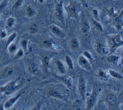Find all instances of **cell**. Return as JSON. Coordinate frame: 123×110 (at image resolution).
<instances>
[{
  "label": "cell",
  "instance_id": "cell-1",
  "mask_svg": "<svg viewBox=\"0 0 123 110\" xmlns=\"http://www.w3.org/2000/svg\"><path fill=\"white\" fill-rule=\"evenodd\" d=\"M123 41L119 35H113L108 39V45L109 50L111 52H113L118 47L122 46Z\"/></svg>",
  "mask_w": 123,
  "mask_h": 110
},
{
  "label": "cell",
  "instance_id": "cell-2",
  "mask_svg": "<svg viewBox=\"0 0 123 110\" xmlns=\"http://www.w3.org/2000/svg\"><path fill=\"white\" fill-rule=\"evenodd\" d=\"M65 10L68 17L75 18L78 14L79 5L77 3L73 1L65 7Z\"/></svg>",
  "mask_w": 123,
  "mask_h": 110
},
{
  "label": "cell",
  "instance_id": "cell-3",
  "mask_svg": "<svg viewBox=\"0 0 123 110\" xmlns=\"http://www.w3.org/2000/svg\"><path fill=\"white\" fill-rule=\"evenodd\" d=\"M17 86L18 85L16 84V81H12L8 83L5 86L1 87L0 89V91L4 94L8 95L13 92Z\"/></svg>",
  "mask_w": 123,
  "mask_h": 110
},
{
  "label": "cell",
  "instance_id": "cell-4",
  "mask_svg": "<svg viewBox=\"0 0 123 110\" xmlns=\"http://www.w3.org/2000/svg\"><path fill=\"white\" fill-rule=\"evenodd\" d=\"M55 16L58 20L61 21L62 23H64V20L63 14L62 4V2L57 3L55 6Z\"/></svg>",
  "mask_w": 123,
  "mask_h": 110
},
{
  "label": "cell",
  "instance_id": "cell-5",
  "mask_svg": "<svg viewBox=\"0 0 123 110\" xmlns=\"http://www.w3.org/2000/svg\"><path fill=\"white\" fill-rule=\"evenodd\" d=\"M78 88L81 96L84 99L85 97L86 86L85 78L82 75H80L78 78Z\"/></svg>",
  "mask_w": 123,
  "mask_h": 110
},
{
  "label": "cell",
  "instance_id": "cell-6",
  "mask_svg": "<svg viewBox=\"0 0 123 110\" xmlns=\"http://www.w3.org/2000/svg\"><path fill=\"white\" fill-rule=\"evenodd\" d=\"M78 62L79 66L84 69L87 71H91L92 67L88 60L83 55H81L79 57Z\"/></svg>",
  "mask_w": 123,
  "mask_h": 110
},
{
  "label": "cell",
  "instance_id": "cell-7",
  "mask_svg": "<svg viewBox=\"0 0 123 110\" xmlns=\"http://www.w3.org/2000/svg\"><path fill=\"white\" fill-rule=\"evenodd\" d=\"M113 24L117 29L120 30L123 27V13L121 11L120 13L116 15L113 19Z\"/></svg>",
  "mask_w": 123,
  "mask_h": 110
},
{
  "label": "cell",
  "instance_id": "cell-8",
  "mask_svg": "<svg viewBox=\"0 0 123 110\" xmlns=\"http://www.w3.org/2000/svg\"><path fill=\"white\" fill-rule=\"evenodd\" d=\"M94 47L96 51L99 54H107L108 52L107 49L99 41H95L94 44Z\"/></svg>",
  "mask_w": 123,
  "mask_h": 110
},
{
  "label": "cell",
  "instance_id": "cell-9",
  "mask_svg": "<svg viewBox=\"0 0 123 110\" xmlns=\"http://www.w3.org/2000/svg\"><path fill=\"white\" fill-rule=\"evenodd\" d=\"M96 101V93L95 92H93L90 96L87 98L86 103V107L88 110L91 109L94 105L95 104Z\"/></svg>",
  "mask_w": 123,
  "mask_h": 110
},
{
  "label": "cell",
  "instance_id": "cell-10",
  "mask_svg": "<svg viewBox=\"0 0 123 110\" xmlns=\"http://www.w3.org/2000/svg\"><path fill=\"white\" fill-rule=\"evenodd\" d=\"M21 94L20 93L19 94H18L16 96L12 97L9 99H8L5 103L4 105V108L6 109H9L10 108H11L13 105L16 102V101L20 98V97L21 96Z\"/></svg>",
  "mask_w": 123,
  "mask_h": 110
},
{
  "label": "cell",
  "instance_id": "cell-11",
  "mask_svg": "<svg viewBox=\"0 0 123 110\" xmlns=\"http://www.w3.org/2000/svg\"><path fill=\"white\" fill-rule=\"evenodd\" d=\"M50 29L51 32L55 35L57 36V37H62L64 35V34L62 31V30L56 26L53 25L50 26Z\"/></svg>",
  "mask_w": 123,
  "mask_h": 110
},
{
  "label": "cell",
  "instance_id": "cell-12",
  "mask_svg": "<svg viewBox=\"0 0 123 110\" xmlns=\"http://www.w3.org/2000/svg\"><path fill=\"white\" fill-rule=\"evenodd\" d=\"M98 78L101 81L106 82L109 80V76L107 72H105L102 70H99L97 73Z\"/></svg>",
  "mask_w": 123,
  "mask_h": 110
},
{
  "label": "cell",
  "instance_id": "cell-13",
  "mask_svg": "<svg viewBox=\"0 0 123 110\" xmlns=\"http://www.w3.org/2000/svg\"><path fill=\"white\" fill-rule=\"evenodd\" d=\"M13 72V69L11 67H7L2 71L1 76L3 78H7L11 75Z\"/></svg>",
  "mask_w": 123,
  "mask_h": 110
},
{
  "label": "cell",
  "instance_id": "cell-14",
  "mask_svg": "<svg viewBox=\"0 0 123 110\" xmlns=\"http://www.w3.org/2000/svg\"><path fill=\"white\" fill-rule=\"evenodd\" d=\"M28 69L29 71L32 73H36L38 71V67L35 62H31L28 66Z\"/></svg>",
  "mask_w": 123,
  "mask_h": 110
},
{
  "label": "cell",
  "instance_id": "cell-15",
  "mask_svg": "<svg viewBox=\"0 0 123 110\" xmlns=\"http://www.w3.org/2000/svg\"><path fill=\"white\" fill-rule=\"evenodd\" d=\"M56 64L57 68L58 70L60 71V72L62 74H64L65 73L66 70L63 63L61 61L59 60H57L56 61Z\"/></svg>",
  "mask_w": 123,
  "mask_h": 110
},
{
  "label": "cell",
  "instance_id": "cell-16",
  "mask_svg": "<svg viewBox=\"0 0 123 110\" xmlns=\"http://www.w3.org/2000/svg\"><path fill=\"white\" fill-rule=\"evenodd\" d=\"M106 101L111 105H114L117 102L116 97L113 94H110L106 97Z\"/></svg>",
  "mask_w": 123,
  "mask_h": 110
},
{
  "label": "cell",
  "instance_id": "cell-17",
  "mask_svg": "<svg viewBox=\"0 0 123 110\" xmlns=\"http://www.w3.org/2000/svg\"><path fill=\"white\" fill-rule=\"evenodd\" d=\"M107 73L111 76L112 77H113V78H116V79H123V76L120 74L119 73L113 70H111V69H109L107 71Z\"/></svg>",
  "mask_w": 123,
  "mask_h": 110
},
{
  "label": "cell",
  "instance_id": "cell-18",
  "mask_svg": "<svg viewBox=\"0 0 123 110\" xmlns=\"http://www.w3.org/2000/svg\"><path fill=\"white\" fill-rule=\"evenodd\" d=\"M119 59V56L116 55H111L107 57V60L110 63L116 64Z\"/></svg>",
  "mask_w": 123,
  "mask_h": 110
},
{
  "label": "cell",
  "instance_id": "cell-19",
  "mask_svg": "<svg viewBox=\"0 0 123 110\" xmlns=\"http://www.w3.org/2000/svg\"><path fill=\"white\" fill-rule=\"evenodd\" d=\"M48 95L52 97H56V98H61L62 95L57 90L55 89H50Z\"/></svg>",
  "mask_w": 123,
  "mask_h": 110
},
{
  "label": "cell",
  "instance_id": "cell-20",
  "mask_svg": "<svg viewBox=\"0 0 123 110\" xmlns=\"http://www.w3.org/2000/svg\"><path fill=\"white\" fill-rule=\"evenodd\" d=\"M90 26L89 24L87 22L84 21V22H83L82 25L81 29L83 33H86L88 32L90 30Z\"/></svg>",
  "mask_w": 123,
  "mask_h": 110
},
{
  "label": "cell",
  "instance_id": "cell-21",
  "mask_svg": "<svg viewBox=\"0 0 123 110\" xmlns=\"http://www.w3.org/2000/svg\"><path fill=\"white\" fill-rule=\"evenodd\" d=\"M70 45L72 49H77L79 46V41L77 39L73 38L70 41Z\"/></svg>",
  "mask_w": 123,
  "mask_h": 110
},
{
  "label": "cell",
  "instance_id": "cell-22",
  "mask_svg": "<svg viewBox=\"0 0 123 110\" xmlns=\"http://www.w3.org/2000/svg\"><path fill=\"white\" fill-rule=\"evenodd\" d=\"M15 22V20L14 18L12 17H9L6 21V26L8 28H11L13 27Z\"/></svg>",
  "mask_w": 123,
  "mask_h": 110
},
{
  "label": "cell",
  "instance_id": "cell-23",
  "mask_svg": "<svg viewBox=\"0 0 123 110\" xmlns=\"http://www.w3.org/2000/svg\"><path fill=\"white\" fill-rule=\"evenodd\" d=\"M61 80L63 81V82L66 84L68 86H71L72 85V79L70 77L66 76L62 77Z\"/></svg>",
  "mask_w": 123,
  "mask_h": 110
},
{
  "label": "cell",
  "instance_id": "cell-24",
  "mask_svg": "<svg viewBox=\"0 0 123 110\" xmlns=\"http://www.w3.org/2000/svg\"><path fill=\"white\" fill-rule=\"evenodd\" d=\"M26 14L29 17H32L36 14V11L32 7L28 6L26 8Z\"/></svg>",
  "mask_w": 123,
  "mask_h": 110
},
{
  "label": "cell",
  "instance_id": "cell-25",
  "mask_svg": "<svg viewBox=\"0 0 123 110\" xmlns=\"http://www.w3.org/2000/svg\"><path fill=\"white\" fill-rule=\"evenodd\" d=\"M65 61H66V64H67L68 67L71 69H73L74 65H73V61H72L71 58L68 55H66Z\"/></svg>",
  "mask_w": 123,
  "mask_h": 110
},
{
  "label": "cell",
  "instance_id": "cell-26",
  "mask_svg": "<svg viewBox=\"0 0 123 110\" xmlns=\"http://www.w3.org/2000/svg\"><path fill=\"white\" fill-rule=\"evenodd\" d=\"M16 37V33L15 32L12 33L10 36H9L7 40V42H6L7 45L8 46L11 43H12V42L15 39Z\"/></svg>",
  "mask_w": 123,
  "mask_h": 110
},
{
  "label": "cell",
  "instance_id": "cell-27",
  "mask_svg": "<svg viewBox=\"0 0 123 110\" xmlns=\"http://www.w3.org/2000/svg\"><path fill=\"white\" fill-rule=\"evenodd\" d=\"M29 29L31 33H35L38 31V26L36 24H33L30 26L29 28Z\"/></svg>",
  "mask_w": 123,
  "mask_h": 110
},
{
  "label": "cell",
  "instance_id": "cell-28",
  "mask_svg": "<svg viewBox=\"0 0 123 110\" xmlns=\"http://www.w3.org/2000/svg\"><path fill=\"white\" fill-rule=\"evenodd\" d=\"M43 45L47 48H49L51 47L52 46V43L51 42V41L50 40H44L43 42Z\"/></svg>",
  "mask_w": 123,
  "mask_h": 110
},
{
  "label": "cell",
  "instance_id": "cell-29",
  "mask_svg": "<svg viewBox=\"0 0 123 110\" xmlns=\"http://www.w3.org/2000/svg\"><path fill=\"white\" fill-rule=\"evenodd\" d=\"M21 45L24 50V51H26L27 48V41L25 39H23L21 41Z\"/></svg>",
  "mask_w": 123,
  "mask_h": 110
},
{
  "label": "cell",
  "instance_id": "cell-30",
  "mask_svg": "<svg viewBox=\"0 0 123 110\" xmlns=\"http://www.w3.org/2000/svg\"><path fill=\"white\" fill-rule=\"evenodd\" d=\"M42 62L43 63V65L47 67L48 66L49 64V62H50V59L47 56H45L43 57V59H42Z\"/></svg>",
  "mask_w": 123,
  "mask_h": 110
},
{
  "label": "cell",
  "instance_id": "cell-31",
  "mask_svg": "<svg viewBox=\"0 0 123 110\" xmlns=\"http://www.w3.org/2000/svg\"><path fill=\"white\" fill-rule=\"evenodd\" d=\"M16 49V46L14 44L11 43L10 45H8V51L10 53L14 52Z\"/></svg>",
  "mask_w": 123,
  "mask_h": 110
},
{
  "label": "cell",
  "instance_id": "cell-32",
  "mask_svg": "<svg viewBox=\"0 0 123 110\" xmlns=\"http://www.w3.org/2000/svg\"><path fill=\"white\" fill-rule=\"evenodd\" d=\"M24 55V51L22 49H19L15 55V58H19L21 57Z\"/></svg>",
  "mask_w": 123,
  "mask_h": 110
},
{
  "label": "cell",
  "instance_id": "cell-33",
  "mask_svg": "<svg viewBox=\"0 0 123 110\" xmlns=\"http://www.w3.org/2000/svg\"><path fill=\"white\" fill-rule=\"evenodd\" d=\"M93 24H94V26L98 29L99 30H100V31H103V28H102V27L101 26V25L98 23V22H97V21H94L93 22Z\"/></svg>",
  "mask_w": 123,
  "mask_h": 110
},
{
  "label": "cell",
  "instance_id": "cell-34",
  "mask_svg": "<svg viewBox=\"0 0 123 110\" xmlns=\"http://www.w3.org/2000/svg\"><path fill=\"white\" fill-rule=\"evenodd\" d=\"M23 1V0H16V1H15V2L14 3V7L15 8H18L19 6H20V5L22 3Z\"/></svg>",
  "mask_w": 123,
  "mask_h": 110
},
{
  "label": "cell",
  "instance_id": "cell-35",
  "mask_svg": "<svg viewBox=\"0 0 123 110\" xmlns=\"http://www.w3.org/2000/svg\"><path fill=\"white\" fill-rule=\"evenodd\" d=\"M83 54H84V56H85L86 59L87 58L88 59H91L92 58L91 56L90 53L88 52L85 51Z\"/></svg>",
  "mask_w": 123,
  "mask_h": 110
},
{
  "label": "cell",
  "instance_id": "cell-36",
  "mask_svg": "<svg viewBox=\"0 0 123 110\" xmlns=\"http://www.w3.org/2000/svg\"><path fill=\"white\" fill-rule=\"evenodd\" d=\"M6 32L4 30H1L0 32V38L1 39H4L6 37Z\"/></svg>",
  "mask_w": 123,
  "mask_h": 110
},
{
  "label": "cell",
  "instance_id": "cell-37",
  "mask_svg": "<svg viewBox=\"0 0 123 110\" xmlns=\"http://www.w3.org/2000/svg\"><path fill=\"white\" fill-rule=\"evenodd\" d=\"M40 107H41L40 104H38L35 107H34L32 110H40Z\"/></svg>",
  "mask_w": 123,
  "mask_h": 110
},
{
  "label": "cell",
  "instance_id": "cell-38",
  "mask_svg": "<svg viewBox=\"0 0 123 110\" xmlns=\"http://www.w3.org/2000/svg\"><path fill=\"white\" fill-rule=\"evenodd\" d=\"M4 109V107L2 105L0 106V110H3Z\"/></svg>",
  "mask_w": 123,
  "mask_h": 110
},
{
  "label": "cell",
  "instance_id": "cell-39",
  "mask_svg": "<svg viewBox=\"0 0 123 110\" xmlns=\"http://www.w3.org/2000/svg\"><path fill=\"white\" fill-rule=\"evenodd\" d=\"M39 1L40 2H43V0H39Z\"/></svg>",
  "mask_w": 123,
  "mask_h": 110
},
{
  "label": "cell",
  "instance_id": "cell-40",
  "mask_svg": "<svg viewBox=\"0 0 123 110\" xmlns=\"http://www.w3.org/2000/svg\"><path fill=\"white\" fill-rule=\"evenodd\" d=\"M1 1H2V0H0V2Z\"/></svg>",
  "mask_w": 123,
  "mask_h": 110
},
{
  "label": "cell",
  "instance_id": "cell-41",
  "mask_svg": "<svg viewBox=\"0 0 123 110\" xmlns=\"http://www.w3.org/2000/svg\"><path fill=\"white\" fill-rule=\"evenodd\" d=\"M78 110V109H77V110Z\"/></svg>",
  "mask_w": 123,
  "mask_h": 110
}]
</instances>
